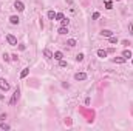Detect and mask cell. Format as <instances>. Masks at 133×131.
<instances>
[{
    "label": "cell",
    "mask_w": 133,
    "mask_h": 131,
    "mask_svg": "<svg viewBox=\"0 0 133 131\" xmlns=\"http://www.w3.org/2000/svg\"><path fill=\"white\" fill-rule=\"evenodd\" d=\"M122 45L124 46H128V45H130V42H128V40H122Z\"/></svg>",
    "instance_id": "27"
},
{
    "label": "cell",
    "mask_w": 133,
    "mask_h": 131,
    "mask_svg": "<svg viewBox=\"0 0 133 131\" xmlns=\"http://www.w3.org/2000/svg\"><path fill=\"white\" fill-rule=\"evenodd\" d=\"M105 8H107V9H111V8H113V3H111V2H105Z\"/></svg>",
    "instance_id": "22"
},
{
    "label": "cell",
    "mask_w": 133,
    "mask_h": 131,
    "mask_svg": "<svg viewBox=\"0 0 133 131\" xmlns=\"http://www.w3.org/2000/svg\"><path fill=\"white\" fill-rule=\"evenodd\" d=\"M3 60H5V62H9V56H8L6 53H3Z\"/></svg>",
    "instance_id": "25"
},
{
    "label": "cell",
    "mask_w": 133,
    "mask_h": 131,
    "mask_svg": "<svg viewBox=\"0 0 133 131\" xmlns=\"http://www.w3.org/2000/svg\"><path fill=\"white\" fill-rule=\"evenodd\" d=\"M99 17H101V14H99V12H94V14H93V20H98Z\"/></svg>",
    "instance_id": "26"
},
{
    "label": "cell",
    "mask_w": 133,
    "mask_h": 131,
    "mask_svg": "<svg viewBox=\"0 0 133 131\" xmlns=\"http://www.w3.org/2000/svg\"><path fill=\"white\" fill-rule=\"evenodd\" d=\"M108 42H110V43H118V37L111 36V37H108Z\"/></svg>",
    "instance_id": "19"
},
{
    "label": "cell",
    "mask_w": 133,
    "mask_h": 131,
    "mask_svg": "<svg viewBox=\"0 0 133 131\" xmlns=\"http://www.w3.org/2000/svg\"><path fill=\"white\" fill-rule=\"evenodd\" d=\"M101 36H102V37H107V39H108V37L113 36V31H110V29H102V31H101Z\"/></svg>",
    "instance_id": "5"
},
{
    "label": "cell",
    "mask_w": 133,
    "mask_h": 131,
    "mask_svg": "<svg viewBox=\"0 0 133 131\" xmlns=\"http://www.w3.org/2000/svg\"><path fill=\"white\" fill-rule=\"evenodd\" d=\"M9 22H11V25H19L20 19L17 17V15H11V17H9Z\"/></svg>",
    "instance_id": "7"
},
{
    "label": "cell",
    "mask_w": 133,
    "mask_h": 131,
    "mask_svg": "<svg viewBox=\"0 0 133 131\" xmlns=\"http://www.w3.org/2000/svg\"><path fill=\"white\" fill-rule=\"evenodd\" d=\"M60 23H62V26H68V23H70V20H68V19H65V17H64V19H62V20H60Z\"/></svg>",
    "instance_id": "18"
},
{
    "label": "cell",
    "mask_w": 133,
    "mask_h": 131,
    "mask_svg": "<svg viewBox=\"0 0 133 131\" xmlns=\"http://www.w3.org/2000/svg\"><path fill=\"white\" fill-rule=\"evenodd\" d=\"M9 88H11V85L8 83V80L3 79V77H0V90H2V91H9Z\"/></svg>",
    "instance_id": "2"
},
{
    "label": "cell",
    "mask_w": 133,
    "mask_h": 131,
    "mask_svg": "<svg viewBox=\"0 0 133 131\" xmlns=\"http://www.w3.org/2000/svg\"><path fill=\"white\" fill-rule=\"evenodd\" d=\"M28 74H30V68H25V69L22 71V73H20V79H25Z\"/></svg>",
    "instance_id": "14"
},
{
    "label": "cell",
    "mask_w": 133,
    "mask_h": 131,
    "mask_svg": "<svg viewBox=\"0 0 133 131\" xmlns=\"http://www.w3.org/2000/svg\"><path fill=\"white\" fill-rule=\"evenodd\" d=\"M0 128H2V130H9V125H6V123H0Z\"/></svg>",
    "instance_id": "23"
},
{
    "label": "cell",
    "mask_w": 133,
    "mask_h": 131,
    "mask_svg": "<svg viewBox=\"0 0 133 131\" xmlns=\"http://www.w3.org/2000/svg\"><path fill=\"white\" fill-rule=\"evenodd\" d=\"M11 57H12V60H14V62H17V54H12Z\"/></svg>",
    "instance_id": "28"
},
{
    "label": "cell",
    "mask_w": 133,
    "mask_h": 131,
    "mask_svg": "<svg viewBox=\"0 0 133 131\" xmlns=\"http://www.w3.org/2000/svg\"><path fill=\"white\" fill-rule=\"evenodd\" d=\"M98 57H101V59L107 57V51L105 49H98Z\"/></svg>",
    "instance_id": "11"
},
{
    "label": "cell",
    "mask_w": 133,
    "mask_h": 131,
    "mask_svg": "<svg viewBox=\"0 0 133 131\" xmlns=\"http://www.w3.org/2000/svg\"><path fill=\"white\" fill-rule=\"evenodd\" d=\"M74 79L76 80H85L87 79V73H76L74 74Z\"/></svg>",
    "instance_id": "6"
},
{
    "label": "cell",
    "mask_w": 133,
    "mask_h": 131,
    "mask_svg": "<svg viewBox=\"0 0 133 131\" xmlns=\"http://www.w3.org/2000/svg\"><path fill=\"white\" fill-rule=\"evenodd\" d=\"M6 119V114H2V116H0V120H5Z\"/></svg>",
    "instance_id": "29"
},
{
    "label": "cell",
    "mask_w": 133,
    "mask_h": 131,
    "mask_svg": "<svg viewBox=\"0 0 133 131\" xmlns=\"http://www.w3.org/2000/svg\"><path fill=\"white\" fill-rule=\"evenodd\" d=\"M128 34L133 36V20H132L130 23H128Z\"/></svg>",
    "instance_id": "17"
},
{
    "label": "cell",
    "mask_w": 133,
    "mask_h": 131,
    "mask_svg": "<svg viewBox=\"0 0 133 131\" xmlns=\"http://www.w3.org/2000/svg\"><path fill=\"white\" fill-rule=\"evenodd\" d=\"M48 19L50 20H54L56 19V12L54 11H48Z\"/></svg>",
    "instance_id": "15"
},
{
    "label": "cell",
    "mask_w": 133,
    "mask_h": 131,
    "mask_svg": "<svg viewBox=\"0 0 133 131\" xmlns=\"http://www.w3.org/2000/svg\"><path fill=\"white\" fill-rule=\"evenodd\" d=\"M57 32H59L60 36H65L66 32H68V26H60L59 29H57Z\"/></svg>",
    "instance_id": "8"
},
{
    "label": "cell",
    "mask_w": 133,
    "mask_h": 131,
    "mask_svg": "<svg viewBox=\"0 0 133 131\" xmlns=\"http://www.w3.org/2000/svg\"><path fill=\"white\" fill-rule=\"evenodd\" d=\"M59 65H60V68H65V66H66V62L62 59V60H59Z\"/></svg>",
    "instance_id": "24"
},
{
    "label": "cell",
    "mask_w": 133,
    "mask_h": 131,
    "mask_svg": "<svg viewBox=\"0 0 133 131\" xmlns=\"http://www.w3.org/2000/svg\"><path fill=\"white\" fill-rule=\"evenodd\" d=\"M6 42H8L11 46H16V45H17V39H16L12 34H8V36H6Z\"/></svg>",
    "instance_id": "3"
},
{
    "label": "cell",
    "mask_w": 133,
    "mask_h": 131,
    "mask_svg": "<svg viewBox=\"0 0 133 131\" xmlns=\"http://www.w3.org/2000/svg\"><path fill=\"white\" fill-rule=\"evenodd\" d=\"M43 56H45V59H48V60H50V59H53V53L50 51V49H45V51H43Z\"/></svg>",
    "instance_id": "13"
},
{
    "label": "cell",
    "mask_w": 133,
    "mask_h": 131,
    "mask_svg": "<svg viewBox=\"0 0 133 131\" xmlns=\"http://www.w3.org/2000/svg\"><path fill=\"white\" fill-rule=\"evenodd\" d=\"M122 57L125 59V60H127V59H130L132 57V51H130V49H124V51H122Z\"/></svg>",
    "instance_id": "9"
},
{
    "label": "cell",
    "mask_w": 133,
    "mask_h": 131,
    "mask_svg": "<svg viewBox=\"0 0 133 131\" xmlns=\"http://www.w3.org/2000/svg\"><path fill=\"white\" fill-rule=\"evenodd\" d=\"M64 17H65V15L62 14V12H57V14H56V20H62Z\"/></svg>",
    "instance_id": "21"
},
{
    "label": "cell",
    "mask_w": 133,
    "mask_h": 131,
    "mask_svg": "<svg viewBox=\"0 0 133 131\" xmlns=\"http://www.w3.org/2000/svg\"><path fill=\"white\" fill-rule=\"evenodd\" d=\"M19 99H20V90H19V88H16L14 92H12L11 100H9V105H11V107H14V105L17 103V100H19Z\"/></svg>",
    "instance_id": "1"
},
{
    "label": "cell",
    "mask_w": 133,
    "mask_h": 131,
    "mask_svg": "<svg viewBox=\"0 0 133 131\" xmlns=\"http://www.w3.org/2000/svg\"><path fill=\"white\" fill-rule=\"evenodd\" d=\"M53 57H54L56 60H62V59H64V54H62V51H56L53 54Z\"/></svg>",
    "instance_id": "10"
},
{
    "label": "cell",
    "mask_w": 133,
    "mask_h": 131,
    "mask_svg": "<svg viewBox=\"0 0 133 131\" xmlns=\"http://www.w3.org/2000/svg\"><path fill=\"white\" fill-rule=\"evenodd\" d=\"M66 45H68V46H71V48H73V46H76V40H74V39H70V40H66Z\"/></svg>",
    "instance_id": "16"
},
{
    "label": "cell",
    "mask_w": 133,
    "mask_h": 131,
    "mask_svg": "<svg viewBox=\"0 0 133 131\" xmlns=\"http://www.w3.org/2000/svg\"><path fill=\"white\" fill-rule=\"evenodd\" d=\"M111 62H113V63H124L125 59H124V57H115V59H111Z\"/></svg>",
    "instance_id": "12"
},
{
    "label": "cell",
    "mask_w": 133,
    "mask_h": 131,
    "mask_svg": "<svg viewBox=\"0 0 133 131\" xmlns=\"http://www.w3.org/2000/svg\"><path fill=\"white\" fill-rule=\"evenodd\" d=\"M14 8H16L19 12H22V11L25 9V5H23V2H20V0H16V2H14Z\"/></svg>",
    "instance_id": "4"
},
{
    "label": "cell",
    "mask_w": 133,
    "mask_h": 131,
    "mask_svg": "<svg viewBox=\"0 0 133 131\" xmlns=\"http://www.w3.org/2000/svg\"><path fill=\"white\" fill-rule=\"evenodd\" d=\"M76 60H77V62H82V60H84V54H82V53H79L77 56H76Z\"/></svg>",
    "instance_id": "20"
}]
</instances>
